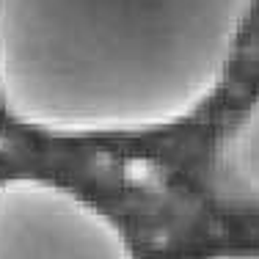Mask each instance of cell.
Masks as SVG:
<instances>
[{
    "label": "cell",
    "instance_id": "3957f363",
    "mask_svg": "<svg viewBox=\"0 0 259 259\" xmlns=\"http://www.w3.org/2000/svg\"><path fill=\"white\" fill-rule=\"evenodd\" d=\"M209 182L226 207L259 212V91L215 141Z\"/></svg>",
    "mask_w": 259,
    "mask_h": 259
},
{
    "label": "cell",
    "instance_id": "277c9868",
    "mask_svg": "<svg viewBox=\"0 0 259 259\" xmlns=\"http://www.w3.org/2000/svg\"><path fill=\"white\" fill-rule=\"evenodd\" d=\"M204 259H259V251H243V248H232V251H215Z\"/></svg>",
    "mask_w": 259,
    "mask_h": 259
},
{
    "label": "cell",
    "instance_id": "7a4b0ae2",
    "mask_svg": "<svg viewBox=\"0 0 259 259\" xmlns=\"http://www.w3.org/2000/svg\"><path fill=\"white\" fill-rule=\"evenodd\" d=\"M0 259H135L119 224L72 190L39 174L0 180Z\"/></svg>",
    "mask_w": 259,
    "mask_h": 259
},
{
    "label": "cell",
    "instance_id": "6da1fadb",
    "mask_svg": "<svg viewBox=\"0 0 259 259\" xmlns=\"http://www.w3.org/2000/svg\"><path fill=\"white\" fill-rule=\"evenodd\" d=\"M259 0H0V110L61 141L165 133L221 91Z\"/></svg>",
    "mask_w": 259,
    "mask_h": 259
}]
</instances>
